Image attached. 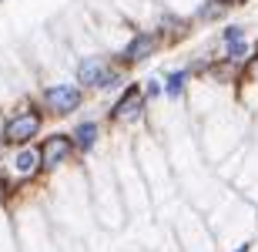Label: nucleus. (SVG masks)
<instances>
[{
  "label": "nucleus",
  "instance_id": "f257e3e1",
  "mask_svg": "<svg viewBox=\"0 0 258 252\" xmlns=\"http://www.w3.org/2000/svg\"><path fill=\"white\" fill-rule=\"evenodd\" d=\"M74 84H81L87 94H117L127 84V71L114 61L111 51H94V54H81L74 61Z\"/></svg>",
  "mask_w": 258,
  "mask_h": 252
},
{
  "label": "nucleus",
  "instance_id": "0eeeda50",
  "mask_svg": "<svg viewBox=\"0 0 258 252\" xmlns=\"http://www.w3.org/2000/svg\"><path fill=\"white\" fill-rule=\"evenodd\" d=\"M37 152H40V172H44V178H54V175H60L64 168H71L77 162L74 141H71L67 131H47V135H40Z\"/></svg>",
  "mask_w": 258,
  "mask_h": 252
},
{
  "label": "nucleus",
  "instance_id": "f8f14e48",
  "mask_svg": "<svg viewBox=\"0 0 258 252\" xmlns=\"http://www.w3.org/2000/svg\"><path fill=\"white\" fill-rule=\"evenodd\" d=\"M248 91H258V40L251 44V54L245 58L241 74H238V81H235V101H238L241 94H248Z\"/></svg>",
  "mask_w": 258,
  "mask_h": 252
},
{
  "label": "nucleus",
  "instance_id": "423d86ee",
  "mask_svg": "<svg viewBox=\"0 0 258 252\" xmlns=\"http://www.w3.org/2000/svg\"><path fill=\"white\" fill-rule=\"evenodd\" d=\"M151 105L141 91V81H127L121 91L114 94V101L107 105V115H104V125L111 128H138L148 118Z\"/></svg>",
  "mask_w": 258,
  "mask_h": 252
},
{
  "label": "nucleus",
  "instance_id": "1a4fd4ad",
  "mask_svg": "<svg viewBox=\"0 0 258 252\" xmlns=\"http://www.w3.org/2000/svg\"><path fill=\"white\" fill-rule=\"evenodd\" d=\"M158 34H161L164 40V51L168 47H178V44H184V40L195 34V20L188 17V14H174V10H158L154 14V24H151Z\"/></svg>",
  "mask_w": 258,
  "mask_h": 252
},
{
  "label": "nucleus",
  "instance_id": "9d476101",
  "mask_svg": "<svg viewBox=\"0 0 258 252\" xmlns=\"http://www.w3.org/2000/svg\"><path fill=\"white\" fill-rule=\"evenodd\" d=\"M195 84V74L188 64H181V68H171L161 74V97L164 101H171V105H181L184 97H188V91H191Z\"/></svg>",
  "mask_w": 258,
  "mask_h": 252
},
{
  "label": "nucleus",
  "instance_id": "dca6fc26",
  "mask_svg": "<svg viewBox=\"0 0 258 252\" xmlns=\"http://www.w3.org/2000/svg\"><path fill=\"white\" fill-rule=\"evenodd\" d=\"M231 7H245V4H251V0H228Z\"/></svg>",
  "mask_w": 258,
  "mask_h": 252
},
{
  "label": "nucleus",
  "instance_id": "7ed1b4c3",
  "mask_svg": "<svg viewBox=\"0 0 258 252\" xmlns=\"http://www.w3.org/2000/svg\"><path fill=\"white\" fill-rule=\"evenodd\" d=\"M87 91L81 84H74V81H47V84L37 87V94H34V101L40 105V111L47 115V121H67V118L81 115L87 108Z\"/></svg>",
  "mask_w": 258,
  "mask_h": 252
},
{
  "label": "nucleus",
  "instance_id": "6e6552de",
  "mask_svg": "<svg viewBox=\"0 0 258 252\" xmlns=\"http://www.w3.org/2000/svg\"><path fill=\"white\" fill-rule=\"evenodd\" d=\"M104 131H107V125L101 121V118H94V115H81L71 125V141H74V152H77V158H91L101 148V141H104Z\"/></svg>",
  "mask_w": 258,
  "mask_h": 252
},
{
  "label": "nucleus",
  "instance_id": "9b49d317",
  "mask_svg": "<svg viewBox=\"0 0 258 252\" xmlns=\"http://www.w3.org/2000/svg\"><path fill=\"white\" fill-rule=\"evenodd\" d=\"M231 4L228 0H198V7L191 10L195 27H215V24H225L231 17Z\"/></svg>",
  "mask_w": 258,
  "mask_h": 252
},
{
  "label": "nucleus",
  "instance_id": "39448f33",
  "mask_svg": "<svg viewBox=\"0 0 258 252\" xmlns=\"http://www.w3.org/2000/svg\"><path fill=\"white\" fill-rule=\"evenodd\" d=\"M161 51H164V40H161V34H158L154 27H134L124 37V44H121L117 51H111V54H114V61L131 74V71L144 68L148 61H154Z\"/></svg>",
  "mask_w": 258,
  "mask_h": 252
},
{
  "label": "nucleus",
  "instance_id": "4468645a",
  "mask_svg": "<svg viewBox=\"0 0 258 252\" xmlns=\"http://www.w3.org/2000/svg\"><path fill=\"white\" fill-rule=\"evenodd\" d=\"M10 198H17V195L10 192V188H7V182L0 178V209H4V205H10Z\"/></svg>",
  "mask_w": 258,
  "mask_h": 252
},
{
  "label": "nucleus",
  "instance_id": "ddd939ff",
  "mask_svg": "<svg viewBox=\"0 0 258 252\" xmlns=\"http://www.w3.org/2000/svg\"><path fill=\"white\" fill-rule=\"evenodd\" d=\"M141 91H144V97H148V105H158L161 101V74H151V78H144L141 81Z\"/></svg>",
  "mask_w": 258,
  "mask_h": 252
},
{
  "label": "nucleus",
  "instance_id": "f03ea898",
  "mask_svg": "<svg viewBox=\"0 0 258 252\" xmlns=\"http://www.w3.org/2000/svg\"><path fill=\"white\" fill-rule=\"evenodd\" d=\"M44 128H47V115L40 111V105L34 97H20L0 121V145L7 152L20 145H34L44 135Z\"/></svg>",
  "mask_w": 258,
  "mask_h": 252
},
{
  "label": "nucleus",
  "instance_id": "2eb2a0df",
  "mask_svg": "<svg viewBox=\"0 0 258 252\" xmlns=\"http://www.w3.org/2000/svg\"><path fill=\"white\" fill-rule=\"evenodd\" d=\"M225 252H251V239H245V242H238V245H228Z\"/></svg>",
  "mask_w": 258,
  "mask_h": 252
},
{
  "label": "nucleus",
  "instance_id": "20e7f679",
  "mask_svg": "<svg viewBox=\"0 0 258 252\" xmlns=\"http://www.w3.org/2000/svg\"><path fill=\"white\" fill-rule=\"evenodd\" d=\"M0 178L7 182V188L14 195L37 185L44 178L40 172V152H37V141L34 145H20V148H10L4 155V165H0Z\"/></svg>",
  "mask_w": 258,
  "mask_h": 252
}]
</instances>
